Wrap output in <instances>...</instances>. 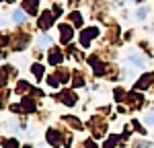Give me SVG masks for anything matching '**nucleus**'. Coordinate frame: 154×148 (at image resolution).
Returning a JSON list of instances; mask_svg holds the SVG:
<instances>
[{"label": "nucleus", "mask_w": 154, "mask_h": 148, "mask_svg": "<svg viewBox=\"0 0 154 148\" xmlns=\"http://www.w3.org/2000/svg\"><path fill=\"white\" fill-rule=\"evenodd\" d=\"M39 43H41V45H49L51 39H49V37H39Z\"/></svg>", "instance_id": "8"}, {"label": "nucleus", "mask_w": 154, "mask_h": 148, "mask_svg": "<svg viewBox=\"0 0 154 148\" xmlns=\"http://www.w3.org/2000/svg\"><path fill=\"white\" fill-rule=\"evenodd\" d=\"M97 29H88V31H84V35H82V45H88V39L91 37H97Z\"/></svg>", "instance_id": "2"}, {"label": "nucleus", "mask_w": 154, "mask_h": 148, "mask_svg": "<svg viewBox=\"0 0 154 148\" xmlns=\"http://www.w3.org/2000/svg\"><path fill=\"white\" fill-rule=\"evenodd\" d=\"M12 19H14L17 23H21V21H25V14H23V11H14V12H12Z\"/></svg>", "instance_id": "6"}, {"label": "nucleus", "mask_w": 154, "mask_h": 148, "mask_svg": "<svg viewBox=\"0 0 154 148\" xmlns=\"http://www.w3.org/2000/svg\"><path fill=\"white\" fill-rule=\"evenodd\" d=\"M70 37H72V33H70V27H62V39H64V41H68Z\"/></svg>", "instance_id": "5"}, {"label": "nucleus", "mask_w": 154, "mask_h": 148, "mask_svg": "<svg viewBox=\"0 0 154 148\" xmlns=\"http://www.w3.org/2000/svg\"><path fill=\"white\" fill-rule=\"evenodd\" d=\"M146 122L150 123V125H154V111H150V113L146 115Z\"/></svg>", "instance_id": "7"}, {"label": "nucleus", "mask_w": 154, "mask_h": 148, "mask_svg": "<svg viewBox=\"0 0 154 148\" xmlns=\"http://www.w3.org/2000/svg\"><path fill=\"white\" fill-rule=\"evenodd\" d=\"M39 25H41V27H49V25H51V14H43L41 21H39Z\"/></svg>", "instance_id": "4"}, {"label": "nucleus", "mask_w": 154, "mask_h": 148, "mask_svg": "<svg viewBox=\"0 0 154 148\" xmlns=\"http://www.w3.org/2000/svg\"><path fill=\"white\" fill-rule=\"evenodd\" d=\"M25 8H29V12H35L37 11V0H27L25 2Z\"/></svg>", "instance_id": "3"}, {"label": "nucleus", "mask_w": 154, "mask_h": 148, "mask_svg": "<svg viewBox=\"0 0 154 148\" xmlns=\"http://www.w3.org/2000/svg\"><path fill=\"white\" fill-rule=\"evenodd\" d=\"M146 12H148V8H140V11H138V17L144 19V17H146Z\"/></svg>", "instance_id": "9"}, {"label": "nucleus", "mask_w": 154, "mask_h": 148, "mask_svg": "<svg viewBox=\"0 0 154 148\" xmlns=\"http://www.w3.org/2000/svg\"><path fill=\"white\" fill-rule=\"evenodd\" d=\"M125 60L130 62V64H134L136 68H144V66H146V58H144V56H140V54H136V51L128 54V56H125Z\"/></svg>", "instance_id": "1"}]
</instances>
